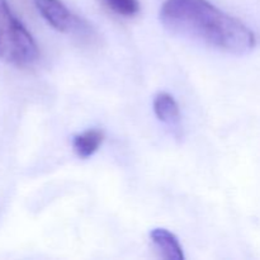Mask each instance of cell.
Segmentation results:
<instances>
[{
    "label": "cell",
    "instance_id": "obj_1",
    "mask_svg": "<svg viewBox=\"0 0 260 260\" xmlns=\"http://www.w3.org/2000/svg\"><path fill=\"white\" fill-rule=\"evenodd\" d=\"M160 22L173 35L231 55H245L255 47V36L244 23L207 0H167Z\"/></svg>",
    "mask_w": 260,
    "mask_h": 260
},
{
    "label": "cell",
    "instance_id": "obj_2",
    "mask_svg": "<svg viewBox=\"0 0 260 260\" xmlns=\"http://www.w3.org/2000/svg\"><path fill=\"white\" fill-rule=\"evenodd\" d=\"M38 57L35 38L10 9L8 0H0V58L9 65L27 68Z\"/></svg>",
    "mask_w": 260,
    "mask_h": 260
},
{
    "label": "cell",
    "instance_id": "obj_3",
    "mask_svg": "<svg viewBox=\"0 0 260 260\" xmlns=\"http://www.w3.org/2000/svg\"><path fill=\"white\" fill-rule=\"evenodd\" d=\"M40 14L52 25L56 30L68 35H76L79 37L91 35L90 25L74 14L61 0H33Z\"/></svg>",
    "mask_w": 260,
    "mask_h": 260
},
{
    "label": "cell",
    "instance_id": "obj_4",
    "mask_svg": "<svg viewBox=\"0 0 260 260\" xmlns=\"http://www.w3.org/2000/svg\"><path fill=\"white\" fill-rule=\"evenodd\" d=\"M150 238L161 258L167 260H184V254L179 240L167 229H154L150 233Z\"/></svg>",
    "mask_w": 260,
    "mask_h": 260
},
{
    "label": "cell",
    "instance_id": "obj_5",
    "mask_svg": "<svg viewBox=\"0 0 260 260\" xmlns=\"http://www.w3.org/2000/svg\"><path fill=\"white\" fill-rule=\"evenodd\" d=\"M154 112L159 121L168 126H177L180 122V111L174 96L169 93H159L154 98Z\"/></svg>",
    "mask_w": 260,
    "mask_h": 260
},
{
    "label": "cell",
    "instance_id": "obj_6",
    "mask_svg": "<svg viewBox=\"0 0 260 260\" xmlns=\"http://www.w3.org/2000/svg\"><path fill=\"white\" fill-rule=\"evenodd\" d=\"M103 141L104 132L102 129H88L74 137L73 149L79 157L86 159L98 151Z\"/></svg>",
    "mask_w": 260,
    "mask_h": 260
},
{
    "label": "cell",
    "instance_id": "obj_7",
    "mask_svg": "<svg viewBox=\"0 0 260 260\" xmlns=\"http://www.w3.org/2000/svg\"><path fill=\"white\" fill-rule=\"evenodd\" d=\"M104 4L122 17H135L140 12L139 0H103Z\"/></svg>",
    "mask_w": 260,
    "mask_h": 260
}]
</instances>
